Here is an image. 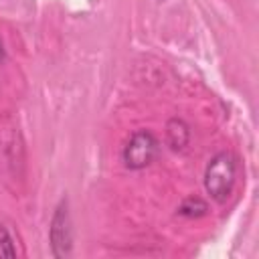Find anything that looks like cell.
<instances>
[{
  "label": "cell",
  "instance_id": "1",
  "mask_svg": "<svg viewBox=\"0 0 259 259\" xmlns=\"http://www.w3.org/2000/svg\"><path fill=\"white\" fill-rule=\"evenodd\" d=\"M237 180V158L231 152H219L212 156L204 170V188L212 200L225 202Z\"/></svg>",
  "mask_w": 259,
  "mask_h": 259
},
{
  "label": "cell",
  "instance_id": "2",
  "mask_svg": "<svg viewBox=\"0 0 259 259\" xmlns=\"http://www.w3.org/2000/svg\"><path fill=\"white\" fill-rule=\"evenodd\" d=\"M158 150H160V144L156 136L148 130H140V132H134L125 142L121 158L130 170H142L154 162V158L158 156Z\"/></svg>",
  "mask_w": 259,
  "mask_h": 259
},
{
  "label": "cell",
  "instance_id": "3",
  "mask_svg": "<svg viewBox=\"0 0 259 259\" xmlns=\"http://www.w3.org/2000/svg\"><path fill=\"white\" fill-rule=\"evenodd\" d=\"M49 241L55 257H69L73 247V229H71V217H69V204L67 200H61L55 208V214L51 219L49 227Z\"/></svg>",
  "mask_w": 259,
  "mask_h": 259
},
{
  "label": "cell",
  "instance_id": "4",
  "mask_svg": "<svg viewBox=\"0 0 259 259\" xmlns=\"http://www.w3.org/2000/svg\"><path fill=\"white\" fill-rule=\"evenodd\" d=\"M166 142L174 152H182L186 150V146L190 144V127L184 119L180 117H172L166 123Z\"/></svg>",
  "mask_w": 259,
  "mask_h": 259
},
{
  "label": "cell",
  "instance_id": "5",
  "mask_svg": "<svg viewBox=\"0 0 259 259\" xmlns=\"http://www.w3.org/2000/svg\"><path fill=\"white\" fill-rule=\"evenodd\" d=\"M206 210H208L206 202H204L202 198H198V196L184 198V200L180 202V206L176 208V212H178L180 217H186V219H198V217L206 214Z\"/></svg>",
  "mask_w": 259,
  "mask_h": 259
},
{
  "label": "cell",
  "instance_id": "6",
  "mask_svg": "<svg viewBox=\"0 0 259 259\" xmlns=\"http://www.w3.org/2000/svg\"><path fill=\"white\" fill-rule=\"evenodd\" d=\"M0 257L4 259H12L16 257V247H14V241L8 233V229L0 223Z\"/></svg>",
  "mask_w": 259,
  "mask_h": 259
},
{
  "label": "cell",
  "instance_id": "7",
  "mask_svg": "<svg viewBox=\"0 0 259 259\" xmlns=\"http://www.w3.org/2000/svg\"><path fill=\"white\" fill-rule=\"evenodd\" d=\"M4 61V45H2V40H0V63Z\"/></svg>",
  "mask_w": 259,
  "mask_h": 259
}]
</instances>
